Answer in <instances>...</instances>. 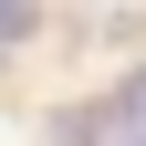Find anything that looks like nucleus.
<instances>
[{"mask_svg":"<svg viewBox=\"0 0 146 146\" xmlns=\"http://www.w3.org/2000/svg\"><path fill=\"white\" fill-rule=\"evenodd\" d=\"M31 31H42V21H31V11H0V52H21Z\"/></svg>","mask_w":146,"mask_h":146,"instance_id":"obj_1","label":"nucleus"}]
</instances>
